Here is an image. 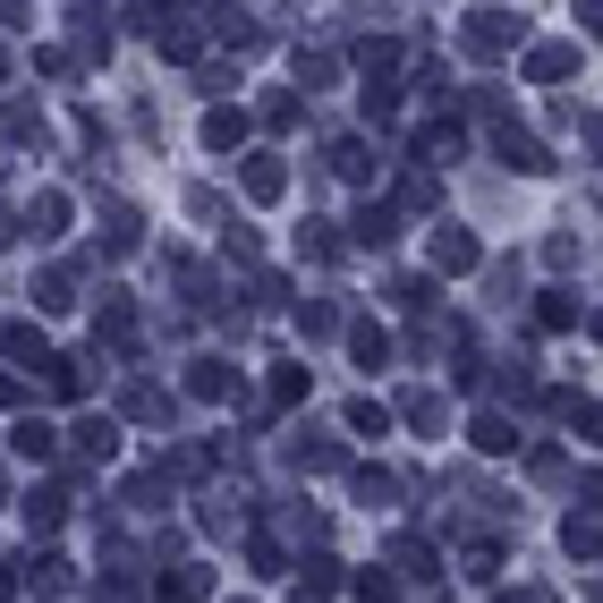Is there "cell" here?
Masks as SVG:
<instances>
[{
    "mask_svg": "<svg viewBox=\"0 0 603 603\" xmlns=\"http://www.w3.org/2000/svg\"><path fill=\"white\" fill-rule=\"evenodd\" d=\"M434 264H450V272H468V264H477V247H468V238H434Z\"/></svg>",
    "mask_w": 603,
    "mask_h": 603,
    "instance_id": "obj_1",
    "label": "cell"
},
{
    "mask_svg": "<svg viewBox=\"0 0 603 603\" xmlns=\"http://www.w3.org/2000/svg\"><path fill=\"white\" fill-rule=\"evenodd\" d=\"M18 450H26V459H43V450H52V425H34V416H26V425H18Z\"/></svg>",
    "mask_w": 603,
    "mask_h": 603,
    "instance_id": "obj_2",
    "label": "cell"
}]
</instances>
